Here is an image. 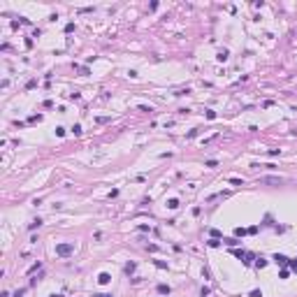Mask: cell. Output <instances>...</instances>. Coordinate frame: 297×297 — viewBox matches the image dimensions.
Masks as SVG:
<instances>
[{
    "label": "cell",
    "instance_id": "cell-1",
    "mask_svg": "<svg viewBox=\"0 0 297 297\" xmlns=\"http://www.w3.org/2000/svg\"><path fill=\"white\" fill-rule=\"evenodd\" d=\"M74 253V244L72 241H63V244H56V255H61V258H67V255H72Z\"/></svg>",
    "mask_w": 297,
    "mask_h": 297
},
{
    "label": "cell",
    "instance_id": "cell-2",
    "mask_svg": "<svg viewBox=\"0 0 297 297\" xmlns=\"http://www.w3.org/2000/svg\"><path fill=\"white\" fill-rule=\"evenodd\" d=\"M258 183H269V186H281V183H283V179H281V176H260V179H258Z\"/></svg>",
    "mask_w": 297,
    "mask_h": 297
},
{
    "label": "cell",
    "instance_id": "cell-3",
    "mask_svg": "<svg viewBox=\"0 0 297 297\" xmlns=\"http://www.w3.org/2000/svg\"><path fill=\"white\" fill-rule=\"evenodd\" d=\"M272 260H274V262H276V265H281V267H283V265H288V262H290V260H288L286 255H281V253H274V258H272Z\"/></svg>",
    "mask_w": 297,
    "mask_h": 297
},
{
    "label": "cell",
    "instance_id": "cell-4",
    "mask_svg": "<svg viewBox=\"0 0 297 297\" xmlns=\"http://www.w3.org/2000/svg\"><path fill=\"white\" fill-rule=\"evenodd\" d=\"M98 281H100V283H102V286H107V283L111 281V276H109L107 272H102V274H100V276H98Z\"/></svg>",
    "mask_w": 297,
    "mask_h": 297
},
{
    "label": "cell",
    "instance_id": "cell-5",
    "mask_svg": "<svg viewBox=\"0 0 297 297\" xmlns=\"http://www.w3.org/2000/svg\"><path fill=\"white\" fill-rule=\"evenodd\" d=\"M156 290H158V295H169V286H165V283H160Z\"/></svg>",
    "mask_w": 297,
    "mask_h": 297
},
{
    "label": "cell",
    "instance_id": "cell-6",
    "mask_svg": "<svg viewBox=\"0 0 297 297\" xmlns=\"http://www.w3.org/2000/svg\"><path fill=\"white\" fill-rule=\"evenodd\" d=\"M255 267H258V269H262V267H267V260H265L262 255H260V258H255Z\"/></svg>",
    "mask_w": 297,
    "mask_h": 297
},
{
    "label": "cell",
    "instance_id": "cell-7",
    "mask_svg": "<svg viewBox=\"0 0 297 297\" xmlns=\"http://www.w3.org/2000/svg\"><path fill=\"white\" fill-rule=\"evenodd\" d=\"M209 234H211V239H221V237H223V234H221V230H216V228H211V230H209Z\"/></svg>",
    "mask_w": 297,
    "mask_h": 297
},
{
    "label": "cell",
    "instance_id": "cell-8",
    "mask_svg": "<svg viewBox=\"0 0 297 297\" xmlns=\"http://www.w3.org/2000/svg\"><path fill=\"white\" fill-rule=\"evenodd\" d=\"M167 207H169V209H179V200H176V198H172L169 202H167Z\"/></svg>",
    "mask_w": 297,
    "mask_h": 297
},
{
    "label": "cell",
    "instance_id": "cell-9",
    "mask_svg": "<svg viewBox=\"0 0 297 297\" xmlns=\"http://www.w3.org/2000/svg\"><path fill=\"white\" fill-rule=\"evenodd\" d=\"M40 225H42V221H40V218H35L33 223L28 225V230H35V228H40Z\"/></svg>",
    "mask_w": 297,
    "mask_h": 297
},
{
    "label": "cell",
    "instance_id": "cell-10",
    "mask_svg": "<svg viewBox=\"0 0 297 297\" xmlns=\"http://www.w3.org/2000/svg\"><path fill=\"white\" fill-rule=\"evenodd\" d=\"M135 267H137L135 262H128V265H126V274H132V272H135Z\"/></svg>",
    "mask_w": 297,
    "mask_h": 297
},
{
    "label": "cell",
    "instance_id": "cell-11",
    "mask_svg": "<svg viewBox=\"0 0 297 297\" xmlns=\"http://www.w3.org/2000/svg\"><path fill=\"white\" fill-rule=\"evenodd\" d=\"M153 265H156L158 269H167V262H163V260H153Z\"/></svg>",
    "mask_w": 297,
    "mask_h": 297
},
{
    "label": "cell",
    "instance_id": "cell-12",
    "mask_svg": "<svg viewBox=\"0 0 297 297\" xmlns=\"http://www.w3.org/2000/svg\"><path fill=\"white\" fill-rule=\"evenodd\" d=\"M216 58H218V61H228V51H225V49H223V51H221V54H218V56H216Z\"/></svg>",
    "mask_w": 297,
    "mask_h": 297
},
{
    "label": "cell",
    "instance_id": "cell-13",
    "mask_svg": "<svg viewBox=\"0 0 297 297\" xmlns=\"http://www.w3.org/2000/svg\"><path fill=\"white\" fill-rule=\"evenodd\" d=\"M207 244H209V246H211V248H216V246H221V241H218V239H209V241H207Z\"/></svg>",
    "mask_w": 297,
    "mask_h": 297
},
{
    "label": "cell",
    "instance_id": "cell-14",
    "mask_svg": "<svg viewBox=\"0 0 297 297\" xmlns=\"http://www.w3.org/2000/svg\"><path fill=\"white\" fill-rule=\"evenodd\" d=\"M223 241H225L228 246H237V244H239V239H223Z\"/></svg>",
    "mask_w": 297,
    "mask_h": 297
},
{
    "label": "cell",
    "instance_id": "cell-15",
    "mask_svg": "<svg viewBox=\"0 0 297 297\" xmlns=\"http://www.w3.org/2000/svg\"><path fill=\"white\" fill-rule=\"evenodd\" d=\"M72 132L79 137V135H81V126H79V123H77V126H72Z\"/></svg>",
    "mask_w": 297,
    "mask_h": 297
},
{
    "label": "cell",
    "instance_id": "cell-16",
    "mask_svg": "<svg viewBox=\"0 0 297 297\" xmlns=\"http://www.w3.org/2000/svg\"><path fill=\"white\" fill-rule=\"evenodd\" d=\"M91 297H114V295H109V293H93Z\"/></svg>",
    "mask_w": 297,
    "mask_h": 297
},
{
    "label": "cell",
    "instance_id": "cell-17",
    "mask_svg": "<svg viewBox=\"0 0 297 297\" xmlns=\"http://www.w3.org/2000/svg\"><path fill=\"white\" fill-rule=\"evenodd\" d=\"M246 232H248V230H241V228H237V230H234V234H237V237H244Z\"/></svg>",
    "mask_w": 297,
    "mask_h": 297
},
{
    "label": "cell",
    "instance_id": "cell-18",
    "mask_svg": "<svg viewBox=\"0 0 297 297\" xmlns=\"http://www.w3.org/2000/svg\"><path fill=\"white\" fill-rule=\"evenodd\" d=\"M230 183H234V186H244V181H241V179H230Z\"/></svg>",
    "mask_w": 297,
    "mask_h": 297
},
{
    "label": "cell",
    "instance_id": "cell-19",
    "mask_svg": "<svg viewBox=\"0 0 297 297\" xmlns=\"http://www.w3.org/2000/svg\"><path fill=\"white\" fill-rule=\"evenodd\" d=\"M204 165H207V167H216V165H218V160H207Z\"/></svg>",
    "mask_w": 297,
    "mask_h": 297
},
{
    "label": "cell",
    "instance_id": "cell-20",
    "mask_svg": "<svg viewBox=\"0 0 297 297\" xmlns=\"http://www.w3.org/2000/svg\"><path fill=\"white\" fill-rule=\"evenodd\" d=\"M251 297H262V293H260V290H253V293H251Z\"/></svg>",
    "mask_w": 297,
    "mask_h": 297
},
{
    "label": "cell",
    "instance_id": "cell-21",
    "mask_svg": "<svg viewBox=\"0 0 297 297\" xmlns=\"http://www.w3.org/2000/svg\"><path fill=\"white\" fill-rule=\"evenodd\" d=\"M51 297H58V295H51Z\"/></svg>",
    "mask_w": 297,
    "mask_h": 297
}]
</instances>
